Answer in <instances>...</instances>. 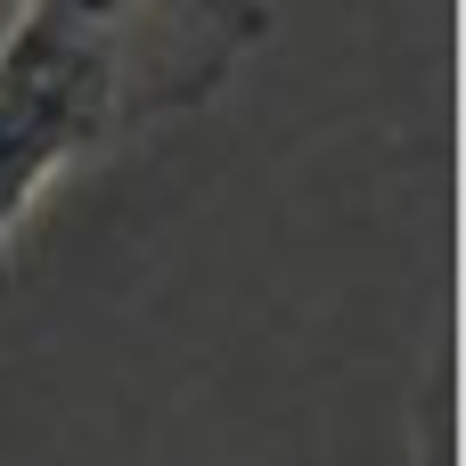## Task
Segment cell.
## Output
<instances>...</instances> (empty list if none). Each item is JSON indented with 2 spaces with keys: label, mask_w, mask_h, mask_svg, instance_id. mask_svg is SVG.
Instances as JSON below:
<instances>
[{
  "label": "cell",
  "mask_w": 466,
  "mask_h": 466,
  "mask_svg": "<svg viewBox=\"0 0 466 466\" xmlns=\"http://www.w3.org/2000/svg\"><path fill=\"white\" fill-rule=\"evenodd\" d=\"M262 25V8H16L0 41V254L66 164L213 98Z\"/></svg>",
  "instance_id": "1"
},
{
  "label": "cell",
  "mask_w": 466,
  "mask_h": 466,
  "mask_svg": "<svg viewBox=\"0 0 466 466\" xmlns=\"http://www.w3.org/2000/svg\"><path fill=\"white\" fill-rule=\"evenodd\" d=\"M426 466H442V426H434V434H426Z\"/></svg>",
  "instance_id": "2"
}]
</instances>
